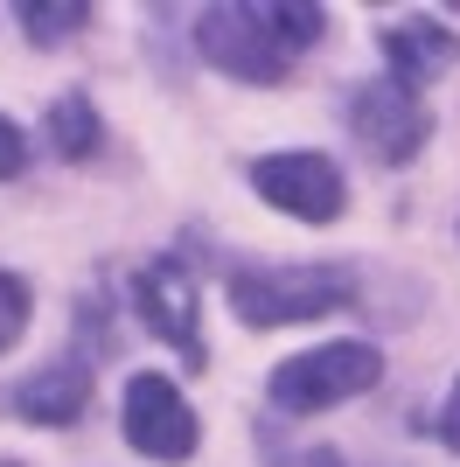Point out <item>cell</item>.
<instances>
[{
  "instance_id": "cell-4",
  "label": "cell",
  "mask_w": 460,
  "mask_h": 467,
  "mask_svg": "<svg viewBox=\"0 0 460 467\" xmlns=\"http://www.w3.org/2000/svg\"><path fill=\"white\" fill-rule=\"evenodd\" d=\"M119 426H126V447H140L147 461H189L195 453V411L182 405V390L168 377H153V370H140L126 384Z\"/></svg>"
},
{
  "instance_id": "cell-12",
  "label": "cell",
  "mask_w": 460,
  "mask_h": 467,
  "mask_svg": "<svg viewBox=\"0 0 460 467\" xmlns=\"http://www.w3.org/2000/svg\"><path fill=\"white\" fill-rule=\"evenodd\" d=\"M21 328H28V286L15 273H0V356L21 342Z\"/></svg>"
},
{
  "instance_id": "cell-3",
  "label": "cell",
  "mask_w": 460,
  "mask_h": 467,
  "mask_svg": "<svg viewBox=\"0 0 460 467\" xmlns=\"http://www.w3.org/2000/svg\"><path fill=\"white\" fill-rule=\"evenodd\" d=\"M377 377H383V356L370 342H321V349H307L272 370V405L279 411H328L342 398H363Z\"/></svg>"
},
{
  "instance_id": "cell-13",
  "label": "cell",
  "mask_w": 460,
  "mask_h": 467,
  "mask_svg": "<svg viewBox=\"0 0 460 467\" xmlns=\"http://www.w3.org/2000/svg\"><path fill=\"white\" fill-rule=\"evenodd\" d=\"M21 168H28V140H21L15 119H0V182L21 175Z\"/></svg>"
},
{
  "instance_id": "cell-9",
  "label": "cell",
  "mask_w": 460,
  "mask_h": 467,
  "mask_svg": "<svg viewBox=\"0 0 460 467\" xmlns=\"http://www.w3.org/2000/svg\"><path fill=\"white\" fill-rule=\"evenodd\" d=\"M84 398H91V370L77 356H63V363H49V370L15 384V411L36 419V426H70L77 411H84Z\"/></svg>"
},
{
  "instance_id": "cell-6",
  "label": "cell",
  "mask_w": 460,
  "mask_h": 467,
  "mask_svg": "<svg viewBox=\"0 0 460 467\" xmlns=\"http://www.w3.org/2000/svg\"><path fill=\"white\" fill-rule=\"evenodd\" d=\"M349 126H356V140L370 147V161H383V168H398V161L419 154V140H425V105L412 91H398V84L383 78V84H363V91L349 98Z\"/></svg>"
},
{
  "instance_id": "cell-5",
  "label": "cell",
  "mask_w": 460,
  "mask_h": 467,
  "mask_svg": "<svg viewBox=\"0 0 460 467\" xmlns=\"http://www.w3.org/2000/svg\"><path fill=\"white\" fill-rule=\"evenodd\" d=\"M251 189L266 195L272 210L300 216V223H328L342 210V175L328 154H266L251 161Z\"/></svg>"
},
{
  "instance_id": "cell-10",
  "label": "cell",
  "mask_w": 460,
  "mask_h": 467,
  "mask_svg": "<svg viewBox=\"0 0 460 467\" xmlns=\"http://www.w3.org/2000/svg\"><path fill=\"white\" fill-rule=\"evenodd\" d=\"M49 140H57V154H70V161L98 154V112L84 98H57V105H49Z\"/></svg>"
},
{
  "instance_id": "cell-8",
  "label": "cell",
  "mask_w": 460,
  "mask_h": 467,
  "mask_svg": "<svg viewBox=\"0 0 460 467\" xmlns=\"http://www.w3.org/2000/svg\"><path fill=\"white\" fill-rule=\"evenodd\" d=\"M383 63H391V84H398V91L419 98V84H433L440 70L460 63V42H454V28H440L433 15H412V21H398V28H383Z\"/></svg>"
},
{
  "instance_id": "cell-11",
  "label": "cell",
  "mask_w": 460,
  "mask_h": 467,
  "mask_svg": "<svg viewBox=\"0 0 460 467\" xmlns=\"http://www.w3.org/2000/svg\"><path fill=\"white\" fill-rule=\"evenodd\" d=\"M15 21H21L36 42H63V36H77V28L91 21V7H84V0H21Z\"/></svg>"
},
{
  "instance_id": "cell-1",
  "label": "cell",
  "mask_w": 460,
  "mask_h": 467,
  "mask_svg": "<svg viewBox=\"0 0 460 467\" xmlns=\"http://www.w3.org/2000/svg\"><path fill=\"white\" fill-rule=\"evenodd\" d=\"M321 7H287V0H237V7H210L195 21V42L216 70H230L237 84H279L287 63L300 49L321 42Z\"/></svg>"
},
{
  "instance_id": "cell-7",
  "label": "cell",
  "mask_w": 460,
  "mask_h": 467,
  "mask_svg": "<svg viewBox=\"0 0 460 467\" xmlns=\"http://www.w3.org/2000/svg\"><path fill=\"white\" fill-rule=\"evenodd\" d=\"M133 307L140 321H147L168 349H182L189 363H203V328H195V286L189 273L174 265V258H161V265H140L133 273Z\"/></svg>"
},
{
  "instance_id": "cell-14",
  "label": "cell",
  "mask_w": 460,
  "mask_h": 467,
  "mask_svg": "<svg viewBox=\"0 0 460 467\" xmlns=\"http://www.w3.org/2000/svg\"><path fill=\"white\" fill-rule=\"evenodd\" d=\"M440 440H446V447L460 453V384L446 390V411H440Z\"/></svg>"
},
{
  "instance_id": "cell-2",
  "label": "cell",
  "mask_w": 460,
  "mask_h": 467,
  "mask_svg": "<svg viewBox=\"0 0 460 467\" xmlns=\"http://www.w3.org/2000/svg\"><path fill=\"white\" fill-rule=\"evenodd\" d=\"M356 300V273L349 265H293V273H230V307L251 328H287V321H314Z\"/></svg>"
},
{
  "instance_id": "cell-15",
  "label": "cell",
  "mask_w": 460,
  "mask_h": 467,
  "mask_svg": "<svg viewBox=\"0 0 460 467\" xmlns=\"http://www.w3.org/2000/svg\"><path fill=\"white\" fill-rule=\"evenodd\" d=\"M0 467H21V461H0Z\"/></svg>"
}]
</instances>
